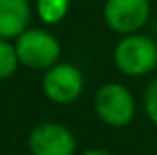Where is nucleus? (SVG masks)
<instances>
[{"mask_svg": "<svg viewBox=\"0 0 157 155\" xmlns=\"http://www.w3.org/2000/svg\"><path fill=\"white\" fill-rule=\"evenodd\" d=\"M113 62L126 77H144L157 68V42L148 35H124L113 49Z\"/></svg>", "mask_w": 157, "mask_h": 155, "instance_id": "nucleus-1", "label": "nucleus"}, {"mask_svg": "<svg viewBox=\"0 0 157 155\" xmlns=\"http://www.w3.org/2000/svg\"><path fill=\"white\" fill-rule=\"evenodd\" d=\"M93 106L99 119L112 128H124L135 117V99L119 82L102 84L95 93Z\"/></svg>", "mask_w": 157, "mask_h": 155, "instance_id": "nucleus-2", "label": "nucleus"}, {"mask_svg": "<svg viewBox=\"0 0 157 155\" xmlns=\"http://www.w3.org/2000/svg\"><path fill=\"white\" fill-rule=\"evenodd\" d=\"M18 62L31 70H48L60 57V44L51 33L42 29H26L15 42Z\"/></svg>", "mask_w": 157, "mask_h": 155, "instance_id": "nucleus-3", "label": "nucleus"}, {"mask_svg": "<svg viewBox=\"0 0 157 155\" xmlns=\"http://www.w3.org/2000/svg\"><path fill=\"white\" fill-rule=\"evenodd\" d=\"M150 13V0H106L102 11L108 28L122 37L137 33L144 28Z\"/></svg>", "mask_w": 157, "mask_h": 155, "instance_id": "nucleus-4", "label": "nucleus"}, {"mask_svg": "<svg viewBox=\"0 0 157 155\" xmlns=\"http://www.w3.org/2000/svg\"><path fill=\"white\" fill-rule=\"evenodd\" d=\"M84 88V77L73 64H53L42 78L44 95L55 104H71Z\"/></svg>", "mask_w": 157, "mask_h": 155, "instance_id": "nucleus-5", "label": "nucleus"}, {"mask_svg": "<svg viewBox=\"0 0 157 155\" xmlns=\"http://www.w3.org/2000/svg\"><path fill=\"white\" fill-rule=\"evenodd\" d=\"M29 152L33 155H73L75 137L73 133L57 122L39 124L29 133Z\"/></svg>", "mask_w": 157, "mask_h": 155, "instance_id": "nucleus-6", "label": "nucleus"}, {"mask_svg": "<svg viewBox=\"0 0 157 155\" xmlns=\"http://www.w3.org/2000/svg\"><path fill=\"white\" fill-rule=\"evenodd\" d=\"M31 9L28 0H0V39H17L28 29Z\"/></svg>", "mask_w": 157, "mask_h": 155, "instance_id": "nucleus-7", "label": "nucleus"}, {"mask_svg": "<svg viewBox=\"0 0 157 155\" xmlns=\"http://www.w3.org/2000/svg\"><path fill=\"white\" fill-rule=\"evenodd\" d=\"M70 11V0H39L37 13L40 20L48 26L59 24Z\"/></svg>", "mask_w": 157, "mask_h": 155, "instance_id": "nucleus-8", "label": "nucleus"}, {"mask_svg": "<svg viewBox=\"0 0 157 155\" xmlns=\"http://www.w3.org/2000/svg\"><path fill=\"white\" fill-rule=\"evenodd\" d=\"M18 64L20 62H18L15 46L7 39H0V80L11 77L17 71Z\"/></svg>", "mask_w": 157, "mask_h": 155, "instance_id": "nucleus-9", "label": "nucleus"}, {"mask_svg": "<svg viewBox=\"0 0 157 155\" xmlns=\"http://www.w3.org/2000/svg\"><path fill=\"white\" fill-rule=\"evenodd\" d=\"M144 112L152 124L157 126V78L152 80L144 91Z\"/></svg>", "mask_w": 157, "mask_h": 155, "instance_id": "nucleus-10", "label": "nucleus"}, {"mask_svg": "<svg viewBox=\"0 0 157 155\" xmlns=\"http://www.w3.org/2000/svg\"><path fill=\"white\" fill-rule=\"evenodd\" d=\"M82 155H113L106 150H101V148H91V150H86Z\"/></svg>", "mask_w": 157, "mask_h": 155, "instance_id": "nucleus-11", "label": "nucleus"}]
</instances>
